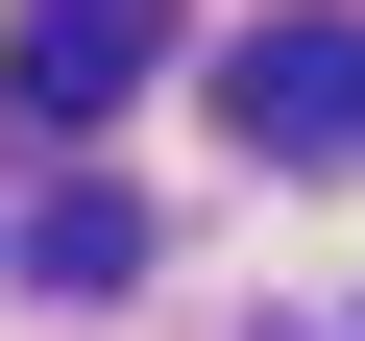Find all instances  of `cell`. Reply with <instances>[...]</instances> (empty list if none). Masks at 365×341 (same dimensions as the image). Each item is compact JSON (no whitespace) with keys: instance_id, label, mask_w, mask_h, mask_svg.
<instances>
[{"instance_id":"obj_1","label":"cell","mask_w":365,"mask_h":341,"mask_svg":"<svg viewBox=\"0 0 365 341\" xmlns=\"http://www.w3.org/2000/svg\"><path fill=\"white\" fill-rule=\"evenodd\" d=\"M220 122H244V170H365V25H268V49H220Z\"/></svg>"},{"instance_id":"obj_2","label":"cell","mask_w":365,"mask_h":341,"mask_svg":"<svg viewBox=\"0 0 365 341\" xmlns=\"http://www.w3.org/2000/svg\"><path fill=\"white\" fill-rule=\"evenodd\" d=\"M170 25H195V0H25V25H0V73H25L49 122H122V98L170 73Z\"/></svg>"},{"instance_id":"obj_3","label":"cell","mask_w":365,"mask_h":341,"mask_svg":"<svg viewBox=\"0 0 365 341\" xmlns=\"http://www.w3.org/2000/svg\"><path fill=\"white\" fill-rule=\"evenodd\" d=\"M25 268H49V292H122V268H146V195L73 170V220H25Z\"/></svg>"}]
</instances>
